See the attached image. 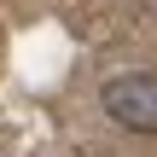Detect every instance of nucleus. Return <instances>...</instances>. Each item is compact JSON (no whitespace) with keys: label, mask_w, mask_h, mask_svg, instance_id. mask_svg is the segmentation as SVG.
I'll return each mask as SVG.
<instances>
[{"label":"nucleus","mask_w":157,"mask_h":157,"mask_svg":"<svg viewBox=\"0 0 157 157\" xmlns=\"http://www.w3.org/2000/svg\"><path fill=\"white\" fill-rule=\"evenodd\" d=\"M99 105L111 122L134 128V134H151L157 128V70H128V76H111L99 87Z\"/></svg>","instance_id":"nucleus-1"}]
</instances>
